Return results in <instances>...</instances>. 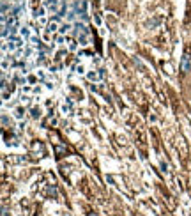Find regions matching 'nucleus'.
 Listing matches in <instances>:
<instances>
[{
  "instance_id": "11",
  "label": "nucleus",
  "mask_w": 191,
  "mask_h": 216,
  "mask_svg": "<svg viewBox=\"0 0 191 216\" xmlns=\"http://www.w3.org/2000/svg\"><path fill=\"white\" fill-rule=\"evenodd\" d=\"M69 50H71V52L78 50V41H74V39H71V41H69Z\"/></svg>"
},
{
  "instance_id": "13",
  "label": "nucleus",
  "mask_w": 191,
  "mask_h": 216,
  "mask_svg": "<svg viewBox=\"0 0 191 216\" xmlns=\"http://www.w3.org/2000/svg\"><path fill=\"white\" fill-rule=\"evenodd\" d=\"M19 99H21V105H28V103H30V98H28V96H23V94H21Z\"/></svg>"
},
{
  "instance_id": "4",
  "label": "nucleus",
  "mask_w": 191,
  "mask_h": 216,
  "mask_svg": "<svg viewBox=\"0 0 191 216\" xmlns=\"http://www.w3.org/2000/svg\"><path fill=\"white\" fill-rule=\"evenodd\" d=\"M87 80L89 82H97V80H101V75H99V69H92V71H89L87 73Z\"/></svg>"
},
{
  "instance_id": "9",
  "label": "nucleus",
  "mask_w": 191,
  "mask_h": 216,
  "mask_svg": "<svg viewBox=\"0 0 191 216\" xmlns=\"http://www.w3.org/2000/svg\"><path fill=\"white\" fill-rule=\"evenodd\" d=\"M23 114H25V110H23V108H16V110H14V117H16L18 121H21V119H23Z\"/></svg>"
},
{
  "instance_id": "20",
  "label": "nucleus",
  "mask_w": 191,
  "mask_h": 216,
  "mask_svg": "<svg viewBox=\"0 0 191 216\" xmlns=\"http://www.w3.org/2000/svg\"><path fill=\"white\" fill-rule=\"evenodd\" d=\"M57 43H58V45H62V43H64V36H60V37L57 39Z\"/></svg>"
},
{
  "instance_id": "1",
  "label": "nucleus",
  "mask_w": 191,
  "mask_h": 216,
  "mask_svg": "<svg viewBox=\"0 0 191 216\" xmlns=\"http://www.w3.org/2000/svg\"><path fill=\"white\" fill-rule=\"evenodd\" d=\"M23 45H25V39L23 37H16V36H13V37H9V52H16V50H21L23 48Z\"/></svg>"
},
{
  "instance_id": "12",
  "label": "nucleus",
  "mask_w": 191,
  "mask_h": 216,
  "mask_svg": "<svg viewBox=\"0 0 191 216\" xmlns=\"http://www.w3.org/2000/svg\"><path fill=\"white\" fill-rule=\"evenodd\" d=\"M28 41H30V45H32V46H39V43H41V41H39V37H35V36H32Z\"/></svg>"
},
{
  "instance_id": "17",
  "label": "nucleus",
  "mask_w": 191,
  "mask_h": 216,
  "mask_svg": "<svg viewBox=\"0 0 191 216\" xmlns=\"http://www.w3.org/2000/svg\"><path fill=\"white\" fill-rule=\"evenodd\" d=\"M135 64H136V66H138L140 69H143V64L140 62V59H135Z\"/></svg>"
},
{
  "instance_id": "3",
  "label": "nucleus",
  "mask_w": 191,
  "mask_h": 216,
  "mask_svg": "<svg viewBox=\"0 0 191 216\" xmlns=\"http://www.w3.org/2000/svg\"><path fill=\"white\" fill-rule=\"evenodd\" d=\"M60 25H62V23H58V20H57V18H51L48 23H46V30H48V34H55V32H58Z\"/></svg>"
},
{
  "instance_id": "6",
  "label": "nucleus",
  "mask_w": 191,
  "mask_h": 216,
  "mask_svg": "<svg viewBox=\"0 0 191 216\" xmlns=\"http://www.w3.org/2000/svg\"><path fill=\"white\" fill-rule=\"evenodd\" d=\"M71 29H73V25L69 23V21H66V23H62V25H60V29H58V34H60V36H66V34H67Z\"/></svg>"
},
{
  "instance_id": "18",
  "label": "nucleus",
  "mask_w": 191,
  "mask_h": 216,
  "mask_svg": "<svg viewBox=\"0 0 191 216\" xmlns=\"http://www.w3.org/2000/svg\"><path fill=\"white\" fill-rule=\"evenodd\" d=\"M161 168H163V170H165V172H168V165H166V163H165V161H161Z\"/></svg>"
},
{
  "instance_id": "21",
  "label": "nucleus",
  "mask_w": 191,
  "mask_h": 216,
  "mask_svg": "<svg viewBox=\"0 0 191 216\" xmlns=\"http://www.w3.org/2000/svg\"><path fill=\"white\" fill-rule=\"evenodd\" d=\"M35 80H37V78H35V76H28V82H30V83H34V82H35Z\"/></svg>"
},
{
  "instance_id": "5",
  "label": "nucleus",
  "mask_w": 191,
  "mask_h": 216,
  "mask_svg": "<svg viewBox=\"0 0 191 216\" xmlns=\"http://www.w3.org/2000/svg\"><path fill=\"white\" fill-rule=\"evenodd\" d=\"M19 36L23 37L25 41H28V39L32 37V32H30V29H28V27H19Z\"/></svg>"
},
{
  "instance_id": "14",
  "label": "nucleus",
  "mask_w": 191,
  "mask_h": 216,
  "mask_svg": "<svg viewBox=\"0 0 191 216\" xmlns=\"http://www.w3.org/2000/svg\"><path fill=\"white\" fill-rule=\"evenodd\" d=\"M76 73H80V75H83V73H85V66H83V64H80V66L76 68Z\"/></svg>"
},
{
  "instance_id": "7",
  "label": "nucleus",
  "mask_w": 191,
  "mask_h": 216,
  "mask_svg": "<svg viewBox=\"0 0 191 216\" xmlns=\"http://www.w3.org/2000/svg\"><path fill=\"white\" fill-rule=\"evenodd\" d=\"M46 11H48V9H46L44 6H41V7H35V9H34V18H42V16L46 14Z\"/></svg>"
},
{
  "instance_id": "2",
  "label": "nucleus",
  "mask_w": 191,
  "mask_h": 216,
  "mask_svg": "<svg viewBox=\"0 0 191 216\" xmlns=\"http://www.w3.org/2000/svg\"><path fill=\"white\" fill-rule=\"evenodd\" d=\"M189 68H191V55H189V52H184L182 60H181V71L182 73H188Z\"/></svg>"
},
{
  "instance_id": "22",
  "label": "nucleus",
  "mask_w": 191,
  "mask_h": 216,
  "mask_svg": "<svg viewBox=\"0 0 191 216\" xmlns=\"http://www.w3.org/2000/svg\"><path fill=\"white\" fill-rule=\"evenodd\" d=\"M89 216H96V214H89Z\"/></svg>"
},
{
  "instance_id": "16",
  "label": "nucleus",
  "mask_w": 191,
  "mask_h": 216,
  "mask_svg": "<svg viewBox=\"0 0 191 216\" xmlns=\"http://www.w3.org/2000/svg\"><path fill=\"white\" fill-rule=\"evenodd\" d=\"M62 112H64V114H69V112H71V106H66V105H62Z\"/></svg>"
},
{
  "instance_id": "10",
  "label": "nucleus",
  "mask_w": 191,
  "mask_h": 216,
  "mask_svg": "<svg viewBox=\"0 0 191 216\" xmlns=\"http://www.w3.org/2000/svg\"><path fill=\"white\" fill-rule=\"evenodd\" d=\"M76 16H78V13H76L74 9H73V11H69V13H67V21H69V23H73V21L76 20Z\"/></svg>"
},
{
  "instance_id": "19",
  "label": "nucleus",
  "mask_w": 191,
  "mask_h": 216,
  "mask_svg": "<svg viewBox=\"0 0 191 216\" xmlns=\"http://www.w3.org/2000/svg\"><path fill=\"white\" fill-rule=\"evenodd\" d=\"M58 2H60V6H67L69 0H58Z\"/></svg>"
},
{
  "instance_id": "8",
  "label": "nucleus",
  "mask_w": 191,
  "mask_h": 216,
  "mask_svg": "<svg viewBox=\"0 0 191 216\" xmlns=\"http://www.w3.org/2000/svg\"><path fill=\"white\" fill-rule=\"evenodd\" d=\"M30 115H32V119H39L41 117V108L39 106H34L32 110H30Z\"/></svg>"
},
{
  "instance_id": "15",
  "label": "nucleus",
  "mask_w": 191,
  "mask_h": 216,
  "mask_svg": "<svg viewBox=\"0 0 191 216\" xmlns=\"http://www.w3.org/2000/svg\"><path fill=\"white\" fill-rule=\"evenodd\" d=\"M37 78H39V80H46V73H42V71H37Z\"/></svg>"
}]
</instances>
